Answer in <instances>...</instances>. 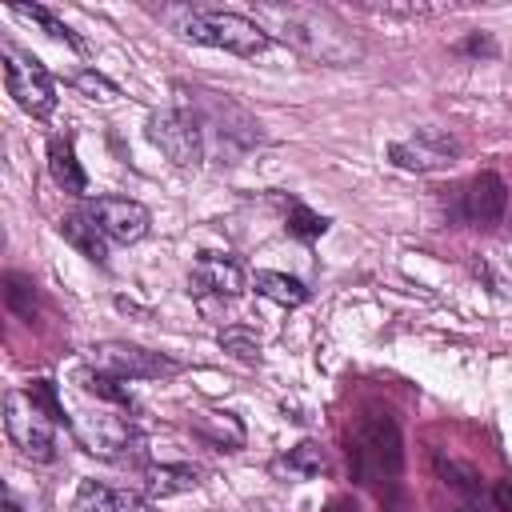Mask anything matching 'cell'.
I'll return each mask as SVG.
<instances>
[{
    "mask_svg": "<svg viewBox=\"0 0 512 512\" xmlns=\"http://www.w3.org/2000/svg\"><path fill=\"white\" fill-rule=\"evenodd\" d=\"M12 12L20 16V20H32V24H40L52 40H60V44H68V48H76V52H84V40L52 12V8H44V4H12Z\"/></svg>",
    "mask_w": 512,
    "mask_h": 512,
    "instance_id": "21",
    "label": "cell"
},
{
    "mask_svg": "<svg viewBox=\"0 0 512 512\" xmlns=\"http://www.w3.org/2000/svg\"><path fill=\"white\" fill-rule=\"evenodd\" d=\"M324 468H328V456H324V448L316 440H300L296 448H288L284 456L272 460V472L276 476H292V480H312Z\"/></svg>",
    "mask_w": 512,
    "mask_h": 512,
    "instance_id": "17",
    "label": "cell"
},
{
    "mask_svg": "<svg viewBox=\"0 0 512 512\" xmlns=\"http://www.w3.org/2000/svg\"><path fill=\"white\" fill-rule=\"evenodd\" d=\"M72 88H76L80 96H88V100H104V104L120 96V88H116L104 72H96V68H80V72L72 76Z\"/></svg>",
    "mask_w": 512,
    "mask_h": 512,
    "instance_id": "25",
    "label": "cell"
},
{
    "mask_svg": "<svg viewBox=\"0 0 512 512\" xmlns=\"http://www.w3.org/2000/svg\"><path fill=\"white\" fill-rule=\"evenodd\" d=\"M72 432H76V440H80L88 452H96V456H116V452L132 440V428H128V420H120V416L72 420Z\"/></svg>",
    "mask_w": 512,
    "mask_h": 512,
    "instance_id": "12",
    "label": "cell"
},
{
    "mask_svg": "<svg viewBox=\"0 0 512 512\" xmlns=\"http://www.w3.org/2000/svg\"><path fill=\"white\" fill-rule=\"evenodd\" d=\"M88 212H92V220L100 224V232H104L108 240H116V244H136V240H144V236H148V224H152L148 208H144L140 200H128V196H96V200L88 204Z\"/></svg>",
    "mask_w": 512,
    "mask_h": 512,
    "instance_id": "9",
    "label": "cell"
},
{
    "mask_svg": "<svg viewBox=\"0 0 512 512\" xmlns=\"http://www.w3.org/2000/svg\"><path fill=\"white\" fill-rule=\"evenodd\" d=\"M4 300H8V308L20 316V320H36V284H32V276H24V272H8L4 276Z\"/></svg>",
    "mask_w": 512,
    "mask_h": 512,
    "instance_id": "22",
    "label": "cell"
},
{
    "mask_svg": "<svg viewBox=\"0 0 512 512\" xmlns=\"http://www.w3.org/2000/svg\"><path fill=\"white\" fill-rule=\"evenodd\" d=\"M188 288L196 296H220V300H232L244 292V268L224 256V252H200L196 264H192V276H188Z\"/></svg>",
    "mask_w": 512,
    "mask_h": 512,
    "instance_id": "10",
    "label": "cell"
},
{
    "mask_svg": "<svg viewBox=\"0 0 512 512\" xmlns=\"http://www.w3.org/2000/svg\"><path fill=\"white\" fill-rule=\"evenodd\" d=\"M216 344H220L228 356L244 360V364H256V360H260V336H256V328H248V324H228V328L216 336Z\"/></svg>",
    "mask_w": 512,
    "mask_h": 512,
    "instance_id": "23",
    "label": "cell"
},
{
    "mask_svg": "<svg viewBox=\"0 0 512 512\" xmlns=\"http://www.w3.org/2000/svg\"><path fill=\"white\" fill-rule=\"evenodd\" d=\"M24 392H28V396H32V400H36V404H40V408H44V412H48V416L56 420V424H60V420H68V416H64V404H60V396H56V384H52V380H32V384H28Z\"/></svg>",
    "mask_w": 512,
    "mask_h": 512,
    "instance_id": "26",
    "label": "cell"
},
{
    "mask_svg": "<svg viewBox=\"0 0 512 512\" xmlns=\"http://www.w3.org/2000/svg\"><path fill=\"white\" fill-rule=\"evenodd\" d=\"M0 52H4V84H8V96L28 116H52V108H56V84H52L48 68L36 56L16 52L12 44H4Z\"/></svg>",
    "mask_w": 512,
    "mask_h": 512,
    "instance_id": "5",
    "label": "cell"
},
{
    "mask_svg": "<svg viewBox=\"0 0 512 512\" xmlns=\"http://www.w3.org/2000/svg\"><path fill=\"white\" fill-rule=\"evenodd\" d=\"M324 512H356V504L348 500V496H336V500H328V508Z\"/></svg>",
    "mask_w": 512,
    "mask_h": 512,
    "instance_id": "30",
    "label": "cell"
},
{
    "mask_svg": "<svg viewBox=\"0 0 512 512\" xmlns=\"http://www.w3.org/2000/svg\"><path fill=\"white\" fill-rule=\"evenodd\" d=\"M508 232H512V224H508Z\"/></svg>",
    "mask_w": 512,
    "mask_h": 512,
    "instance_id": "32",
    "label": "cell"
},
{
    "mask_svg": "<svg viewBox=\"0 0 512 512\" xmlns=\"http://www.w3.org/2000/svg\"><path fill=\"white\" fill-rule=\"evenodd\" d=\"M192 432L204 436V440H208L212 448H220V452H236V448L244 444V424H240V416H236V412H220V408L196 412Z\"/></svg>",
    "mask_w": 512,
    "mask_h": 512,
    "instance_id": "15",
    "label": "cell"
},
{
    "mask_svg": "<svg viewBox=\"0 0 512 512\" xmlns=\"http://www.w3.org/2000/svg\"><path fill=\"white\" fill-rule=\"evenodd\" d=\"M76 512H152V508L140 492L112 488V484H100V480H80Z\"/></svg>",
    "mask_w": 512,
    "mask_h": 512,
    "instance_id": "13",
    "label": "cell"
},
{
    "mask_svg": "<svg viewBox=\"0 0 512 512\" xmlns=\"http://www.w3.org/2000/svg\"><path fill=\"white\" fill-rule=\"evenodd\" d=\"M456 156H460V140L440 128H416L412 136H404L388 148V160L404 172H440V168L456 164Z\"/></svg>",
    "mask_w": 512,
    "mask_h": 512,
    "instance_id": "8",
    "label": "cell"
},
{
    "mask_svg": "<svg viewBox=\"0 0 512 512\" xmlns=\"http://www.w3.org/2000/svg\"><path fill=\"white\" fill-rule=\"evenodd\" d=\"M256 292L260 296H268V300H276V304H284V308H296V304H304L308 300V288L296 280V276H288V272H256Z\"/></svg>",
    "mask_w": 512,
    "mask_h": 512,
    "instance_id": "20",
    "label": "cell"
},
{
    "mask_svg": "<svg viewBox=\"0 0 512 512\" xmlns=\"http://www.w3.org/2000/svg\"><path fill=\"white\" fill-rule=\"evenodd\" d=\"M180 36L196 40V44H208V48L236 52V56H260L272 44L268 28H260L256 20H248L240 12H224V8H192V12H184Z\"/></svg>",
    "mask_w": 512,
    "mask_h": 512,
    "instance_id": "3",
    "label": "cell"
},
{
    "mask_svg": "<svg viewBox=\"0 0 512 512\" xmlns=\"http://www.w3.org/2000/svg\"><path fill=\"white\" fill-rule=\"evenodd\" d=\"M460 212H464V220L476 224V228H492V224H500L504 212H508V184H504L496 172H480V176H472L468 188H464Z\"/></svg>",
    "mask_w": 512,
    "mask_h": 512,
    "instance_id": "11",
    "label": "cell"
},
{
    "mask_svg": "<svg viewBox=\"0 0 512 512\" xmlns=\"http://www.w3.org/2000/svg\"><path fill=\"white\" fill-rule=\"evenodd\" d=\"M148 140L180 168H196L204 160V136H200V120L180 112V108H164L148 116Z\"/></svg>",
    "mask_w": 512,
    "mask_h": 512,
    "instance_id": "7",
    "label": "cell"
},
{
    "mask_svg": "<svg viewBox=\"0 0 512 512\" xmlns=\"http://www.w3.org/2000/svg\"><path fill=\"white\" fill-rule=\"evenodd\" d=\"M92 368L120 376V380H160V376H176L180 364L164 352H148L140 344H124V340H104L92 348Z\"/></svg>",
    "mask_w": 512,
    "mask_h": 512,
    "instance_id": "6",
    "label": "cell"
},
{
    "mask_svg": "<svg viewBox=\"0 0 512 512\" xmlns=\"http://www.w3.org/2000/svg\"><path fill=\"white\" fill-rule=\"evenodd\" d=\"M456 52H472V56H496V44H492V36L472 32L468 40H460V44H456Z\"/></svg>",
    "mask_w": 512,
    "mask_h": 512,
    "instance_id": "27",
    "label": "cell"
},
{
    "mask_svg": "<svg viewBox=\"0 0 512 512\" xmlns=\"http://www.w3.org/2000/svg\"><path fill=\"white\" fill-rule=\"evenodd\" d=\"M348 464H352V480L364 488H376L380 496L400 488L404 440L388 412L372 408L348 428Z\"/></svg>",
    "mask_w": 512,
    "mask_h": 512,
    "instance_id": "2",
    "label": "cell"
},
{
    "mask_svg": "<svg viewBox=\"0 0 512 512\" xmlns=\"http://www.w3.org/2000/svg\"><path fill=\"white\" fill-rule=\"evenodd\" d=\"M196 484H200V468H192V464H156V468L144 472V488H148L152 500L192 492Z\"/></svg>",
    "mask_w": 512,
    "mask_h": 512,
    "instance_id": "18",
    "label": "cell"
},
{
    "mask_svg": "<svg viewBox=\"0 0 512 512\" xmlns=\"http://www.w3.org/2000/svg\"><path fill=\"white\" fill-rule=\"evenodd\" d=\"M256 24H268V36L280 32L292 48L320 64H348L360 48L344 32V24L328 8H308V4H256Z\"/></svg>",
    "mask_w": 512,
    "mask_h": 512,
    "instance_id": "1",
    "label": "cell"
},
{
    "mask_svg": "<svg viewBox=\"0 0 512 512\" xmlns=\"http://www.w3.org/2000/svg\"><path fill=\"white\" fill-rule=\"evenodd\" d=\"M48 172H52V180H56L64 192H72V196H84V192H88V176H84V168H80V160H76V148H72V140H64V136H56V140L48 144Z\"/></svg>",
    "mask_w": 512,
    "mask_h": 512,
    "instance_id": "16",
    "label": "cell"
},
{
    "mask_svg": "<svg viewBox=\"0 0 512 512\" xmlns=\"http://www.w3.org/2000/svg\"><path fill=\"white\" fill-rule=\"evenodd\" d=\"M460 512H476V508H472V500H468V504H464V508H460Z\"/></svg>",
    "mask_w": 512,
    "mask_h": 512,
    "instance_id": "31",
    "label": "cell"
},
{
    "mask_svg": "<svg viewBox=\"0 0 512 512\" xmlns=\"http://www.w3.org/2000/svg\"><path fill=\"white\" fill-rule=\"evenodd\" d=\"M328 216H320V212H312V208H304V204H292L288 208V232L296 236V240H316V236H324L328 232Z\"/></svg>",
    "mask_w": 512,
    "mask_h": 512,
    "instance_id": "24",
    "label": "cell"
},
{
    "mask_svg": "<svg viewBox=\"0 0 512 512\" xmlns=\"http://www.w3.org/2000/svg\"><path fill=\"white\" fill-rule=\"evenodd\" d=\"M60 236L80 252V256H88L92 264H104L108 260V236L100 232V224L92 220V212H68L64 220H60Z\"/></svg>",
    "mask_w": 512,
    "mask_h": 512,
    "instance_id": "14",
    "label": "cell"
},
{
    "mask_svg": "<svg viewBox=\"0 0 512 512\" xmlns=\"http://www.w3.org/2000/svg\"><path fill=\"white\" fill-rule=\"evenodd\" d=\"M80 388L84 392H92L96 400H104V404H112V408H132V392H128V380H120V376H108V372H100V368H80Z\"/></svg>",
    "mask_w": 512,
    "mask_h": 512,
    "instance_id": "19",
    "label": "cell"
},
{
    "mask_svg": "<svg viewBox=\"0 0 512 512\" xmlns=\"http://www.w3.org/2000/svg\"><path fill=\"white\" fill-rule=\"evenodd\" d=\"M492 504H496V512H512V480H496Z\"/></svg>",
    "mask_w": 512,
    "mask_h": 512,
    "instance_id": "29",
    "label": "cell"
},
{
    "mask_svg": "<svg viewBox=\"0 0 512 512\" xmlns=\"http://www.w3.org/2000/svg\"><path fill=\"white\" fill-rule=\"evenodd\" d=\"M4 428H8V440L20 448V456L36 464L56 460V420L24 388H12L4 396Z\"/></svg>",
    "mask_w": 512,
    "mask_h": 512,
    "instance_id": "4",
    "label": "cell"
},
{
    "mask_svg": "<svg viewBox=\"0 0 512 512\" xmlns=\"http://www.w3.org/2000/svg\"><path fill=\"white\" fill-rule=\"evenodd\" d=\"M380 512H408V496H404V488L384 492V496H380Z\"/></svg>",
    "mask_w": 512,
    "mask_h": 512,
    "instance_id": "28",
    "label": "cell"
}]
</instances>
